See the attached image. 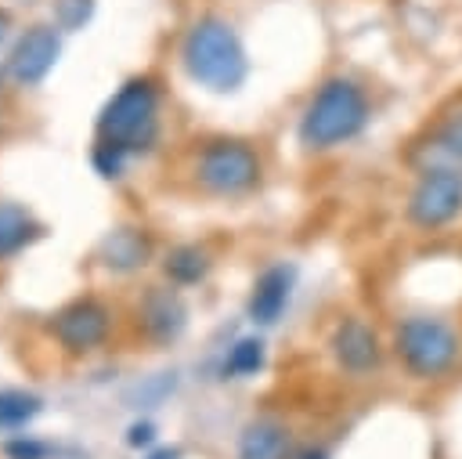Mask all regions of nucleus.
<instances>
[{
  "mask_svg": "<svg viewBox=\"0 0 462 459\" xmlns=\"http://www.w3.org/2000/svg\"><path fill=\"white\" fill-rule=\"evenodd\" d=\"M372 123V98L354 76H328L307 98L296 137L307 152H332Z\"/></svg>",
  "mask_w": 462,
  "mask_h": 459,
  "instance_id": "f257e3e1",
  "label": "nucleus"
},
{
  "mask_svg": "<svg viewBox=\"0 0 462 459\" xmlns=\"http://www.w3.org/2000/svg\"><path fill=\"white\" fill-rule=\"evenodd\" d=\"M141 441H152V426L148 423H141V426L130 430V445H141Z\"/></svg>",
  "mask_w": 462,
  "mask_h": 459,
  "instance_id": "5701e85b",
  "label": "nucleus"
},
{
  "mask_svg": "<svg viewBox=\"0 0 462 459\" xmlns=\"http://www.w3.org/2000/svg\"><path fill=\"white\" fill-rule=\"evenodd\" d=\"M137 318H141V329L155 340V343H166V340H177L184 322H188V307L177 293V286L162 289V286H152L137 307Z\"/></svg>",
  "mask_w": 462,
  "mask_h": 459,
  "instance_id": "9b49d317",
  "label": "nucleus"
},
{
  "mask_svg": "<svg viewBox=\"0 0 462 459\" xmlns=\"http://www.w3.org/2000/svg\"><path fill=\"white\" fill-rule=\"evenodd\" d=\"M7 36H11V14L0 7V47L7 43Z\"/></svg>",
  "mask_w": 462,
  "mask_h": 459,
  "instance_id": "b1692460",
  "label": "nucleus"
},
{
  "mask_svg": "<svg viewBox=\"0 0 462 459\" xmlns=\"http://www.w3.org/2000/svg\"><path fill=\"white\" fill-rule=\"evenodd\" d=\"M292 282H296V271L292 264H271L256 275L253 289H249V300H245V314L253 325H274L289 300H292Z\"/></svg>",
  "mask_w": 462,
  "mask_h": 459,
  "instance_id": "9d476101",
  "label": "nucleus"
},
{
  "mask_svg": "<svg viewBox=\"0 0 462 459\" xmlns=\"http://www.w3.org/2000/svg\"><path fill=\"white\" fill-rule=\"evenodd\" d=\"M90 163H94V170L101 173V177H119L123 170H126V155L123 152H116V148H108V145H97L94 141V152H90Z\"/></svg>",
  "mask_w": 462,
  "mask_h": 459,
  "instance_id": "aec40b11",
  "label": "nucleus"
},
{
  "mask_svg": "<svg viewBox=\"0 0 462 459\" xmlns=\"http://www.w3.org/2000/svg\"><path fill=\"white\" fill-rule=\"evenodd\" d=\"M61 54V36L54 25H29L25 33L14 36L7 51V76L22 87H36L47 80Z\"/></svg>",
  "mask_w": 462,
  "mask_h": 459,
  "instance_id": "1a4fd4ad",
  "label": "nucleus"
},
{
  "mask_svg": "<svg viewBox=\"0 0 462 459\" xmlns=\"http://www.w3.org/2000/svg\"><path fill=\"white\" fill-rule=\"evenodd\" d=\"M267 361V351H263V340L260 336H242L231 351H227V361H224V376L231 379H245V376H256Z\"/></svg>",
  "mask_w": 462,
  "mask_h": 459,
  "instance_id": "f3484780",
  "label": "nucleus"
},
{
  "mask_svg": "<svg viewBox=\"0 0 462 459\" xmlns=\"http://www.w3.org/2000/svg\"><path fill=\"white\" fill-rule=\"evenodd\" d=\"M43 401L29 390H0V426L4 430H18L25 423H32L40 416Z\"/></svg>",
  "mask_w": 462,
  "mask_h": 459,
  "instance_id": "a211bd4d",
  "label": "nucleus"
},
{
  "mask_svg": "<svg viewBox=\"0 0 462 459\" xmlns=\"http://www.w3.org/2000/svg\"><path fill=\"white\" fill-rule=\"evenodd\" d=\"M328 354H332L339 372L361 379V376H372V372L383 369L386 347H383V340H379V333L368 318L343 314L328 333Z\"/></svg>",
  "mask_w": 462,
  "mask_h": 459,
  "instance_id": "0eeeda50",
  "label": "nucleus"
},
{
  "mask_svg": "<svg viewBox=\"0 0 462 459\" xmlns=\"http://www.w3.org/2000/svg\"><path fill=\"white\" fill-rule=\"evenodd\" d=\"M235 459H292V430L274 416H256L242 426Z\"/></svg>",
  "mask_w": 462,
  "mask_h": 459,
  "instance_id": "f8f14e48",
  "label": "nucleus"
},
{
  "mask_svg": "<svg viewBox=\"0 0 462 459\" xmlns=\"http://www.w3.org/2000/svg\"><path fill=\"white\" fill-rule=\"evenodd\" d=\"M144 459H180V452H177V448H155V452H148Z\"/></svg>",
  "mask_w": 462,
  "mask_h": 459,
  "instance_id": "393cba45",
  "label": "nucleus"
},
{
  "mask_svg": "<svg viewBox=\"0 0 462 459\" xmlns=\"http://www.w3.org/2000/svg\"><path fill=\"white\" fill-rule=\"evenodd\" d=\"M180 65L188 80L209 94H235L249 76V54L227 18L202 14L180 40Z\"/></svg>",
  "mask_w": 462,
  "mask_h": 459,
  "instance_id": "f03ea898",
  "label": "nucleus"
},
{
  "mask_svg": "<svg viewBox=\"0 0 462 459\" xmlns=\"http://www.w3.org/2000/svg\"><path fill=\"white\" fill-rule=\"evenodd\" d=\"M162 112V90L152 76H130L97 112V145H108L116 152L144 155L159 141V119Z\"/></svg>",
  "mask_w": 462,
  "mask_h": 459,
  "instance_id": "20e7f679",
  "label": "nucleus"
},
{
  "mask_svg": "<svg viewBox=\"0 0 462 459\" xmlns=\"http://www.w3.org/2000/svg\"><path fill=\"white\" fill-rule=\"evenodd\" d=\"M292 459H332V455H328L325 445H303V448L292 452Z\"/></svg>",
  "mask_w": 462,
  "mask_h": 459,
  "instance_id": "4be33fe9",
  "label": "nucleus"
},
{
  "mask_svg": "<svg viewBox=\"0 0 462 459\" xmlns=\"http://www.w3.org/2000/svg\"><path fill=\"white\" fill-rule=\"evenodd\" d=\"M209 267H213L209 249H202V246H195V242H180V246H173V249L162 257V275H166L170 286H177V289L206 282Z\"/></svg>",
  "mask_w": 462,
  "mask_h": 459,
  "instance_id": "2eb2a0df",
  "label": "nucleus"
},
{
  "mask_svg": "<svg viewBox=\"0 0 462 459\" xmlns=\"http://www.w3.org/2000/svg\"><path fill=\"white\" fill-rule=\"evenodd\" d=\"M390 354L404 369V376L419 383L448 379L462 361V333L451 318L411 311L401 314L390 329Z\"/></svg>",
  "mask_w": 462,
  "mask_h": 459,
  "instance_id": "7ed1b4c3",
  "label": "nucleus"
},
{
  "mask_svg": "<svg viewBox=\"0 0 462 459\" xmlns=\"http://www.w3.org/2000/svg\"><path fill=\"white\" fill-rule=\"evenodd\" d=\"M462 217V166L451 163H426L408 192L404 220L415 231L437 235Z\"/></svg>",
  "mask_w": 462,
  "mask_h": 459,
  "instance_id": "423d86ee",
  "label": "nucleus"
},
{
  "mask_svg": "<svg viewBox=\"0 0 462 459\" xmlns=\"http://www.w3.org/2000/svg\"><path fill=\"white\" fill-rule=\"evenodd\" d=\"M426 152H430V163L462 166V105H455L451 112H444V116L430 126Z\"/></svg>",
  "mask_w": 462,
  "mask_h": 459,
  "instance_id": "dca6fc26",
  "label": "nucleus"
},
{
  "mask_svg": "<svg viewBox=\"0 0 462 459\" xmlns=\"http://www.w3.org/2000/svg\"><path fill=\"white\" fill-rule=\"evenodd\" d=\"M4 452H7V459H47V445L36 441L32 434H18V437H11V441L4 445Z\"/></svg>",
  "mask_w": 462,
  "mask_h": 459,
  "instance_id": "412c9836",
  "label": "nucleus"
},
{
  "mask_svg": "<svg viewBox=\"0 0 462 459\" xmlns=\"http://www.w3.org/2000/svg\"><path fill=\"white\" fill-rule=\"evenodd\" d=\"M191 177L199 192L217 199H238L260 188L263 181V159L260 152L242 137H209L195 148Z\"/></svg>",
  "mask_w": 462,
  "mask_h": 459,
  "instance_id": "39448f33",
  "label": "nucleus"
},
{
  "mask_svg": "<svg viewBox=\"0 0 462 459\" xmlns=\"http://www.w3.org/2000/svg\"><path fill=\"white\" fill-rule=\"evenodd\" d=\"M97 257H101V264H105L108 271L126 275V271H137V267L148 264V257H152V239H148L141 228H116L112 235H105Z\"/></svg>",
  "mask_w": 462,
  "mask_h": 459,
  "instance_id": "4468645a",
  "label": "nucleus"
},
{
  "mask_svg": "<svg viewBox=\"0 0 462 459\" xmlns=\"http://www.w3.org/2000/svg\"><path fill=\"white\" fill-rule=\"evenodd\" d=\"M94 14V0H54V22L58 29H83Z\"/></svg>",
  "mask_w": 462,
  "mask_h": 459,
  "instance_id": "6ab92c4d",
  "label": "nucleus"
},
{
  "mask_svg": "<svg viewBox=\"0 0 462 459\" xmlns=\"http://www.w3.org/2000/svg\"><path fill=\"white\" fill-rule=\"evenodd\" d=\"M43 224L22 206V202H11V199H0V264L14 260L18 253H25L32 242L43 239Z\"/></svg>",
  "mask_w": 462,
  "mask_h": 459,
  "instance_id": "ddd939ff",
  "label": "nucleus"
},
{
  "mask_svg": "<svg viewBox=\"0 0 462 459\" xmlns=\"http://www.w3.org/2000/svg\"><path fill=\"white\" fill-rule=\"evenodd\" d=\"M112 333V311L97 296H79L54 311L51 318V336L61 343L69 354H90L97 351Z\"/></svg>",
  "mask_w": 462,
  "mask_h": 459,
  "instance_id": "6e6552de",
  "label": "nucleus"
}]
</instances>
